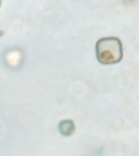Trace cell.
<instances>
[{"mask_svg": "<svg viewBox=\"0 0 139 156\" xmlns=\"http://www.w3.org/2000/svg\"><path fill=\"white\" fill-rule=\"evenodd\" d=\"M96 55L98 62L103 65L118 63L123 55L122 42L116 37H103L96 42Z\"/></svg>", "mask_w": 139, "mask_h": 156, "instance_id": "1", "label": "cell"}, {"mask_svg": "<svg viewBox=\"0 0 139 156\" xmlns=\"http://www.w3.org/2000/svg\"><path fill=\"white\" fill-rule=\"evenodd\" d=\"M59 129L60 133L64 136H70L75 131V125L71 120H64L60 122Z\"/></svg>", "mask_w": 139, "mask_h": 156, "instance_id": "2", "label": "cell"}]
</instances>
